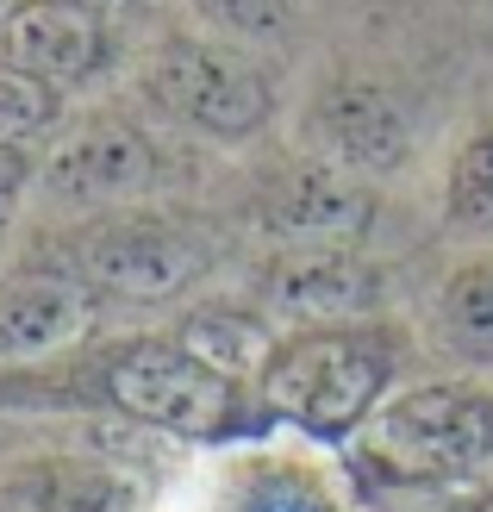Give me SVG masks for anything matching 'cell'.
I'll use <instances>...</instances> for the list:
<instances>
[{"mask_svg":"<svg viewBox=\"0 0 493 512\" xmlns=\"http://www.w3.org/2000/svg\"><path fill=\"white\" fill-rule=\"evenodd\" d=\"M100 400L119 406L125 419L188 438V444H225V438H250V431L275 425L263 413V400L244 394L238 375L200 363L181 338L113 344L100 356Z\"/></svg>","mask_w":493,"mask_h":512,"instance_id":"obj_1","label":"cell"},{"mask_svg":"<svg viewBox=\"0 0 493 512\" xmlns=\"http://www.w3.org/2000/svg\"><path fill=\"white\" fill-rule=\"evenodd\" d=\"M394 375V344L369 325H300L281 338L256 375V400L269 419L300 425L306 438H350L375 419L381 388Z\"/></svg>","mask_w":493,"mask_h":512,"instance_id":"obj_2","label":"cell"},{"mask_svg":"<svg viewBox=\"0 0 493 512\" xmlns=\"http://www.w3.org/2000/svg\"><path fill=\"white\" fill-rule=\"evenodd\" d=\"M369 469L387 481H456L493 456V400L469 388H406L387 406H375L369 438H362Z\"/></svg>","mask_w":493,"mask_h":512,"instance_id":"obj_3","label":"cell"},{"mask_svg":"<svg viewBox=\"0 0 493 512\" xmlns=\"http://www.w3.org/2000/svg\"><path fill=\"white\" fill-rule=\"evenodd\" d=\"M144 94L157 107L188 125L200 138L238 144L250 132H263L275 113V82L256 63H244L238 50H225L213 38H169L150 50L144 63Z\"/></svg>","mask_w":493,"mask_h":512,"instance_id":"obj_4","label":"cell"},{"mask_svg":"<svg viewBox=\"0 0 493 512\" xmlns=\"http://www.w3.org/2000/svg\"><path fill=\"white\" fill-rule=\"evenodd\" d=\"M75 275L113 300H175L206 275V244L163 219H119L75 244Z\"/></svg>","mask_w":493,"mask_h":512,"instance_id":"obj_5","label":"cell"},{"mask_svg":"<svg viewBox=\"0 0 493 512\" xmlns=\"http://www.w3.org/2000/svg\"><path fill=\"white\" fill-rule=\"evenodd\" d=\"M263 300L294 325H356L381 306V275L350 244H294L263 269Z\"/></svg>","mask_w":493,"mask_h":512,"instance_id":"obj_6","label":"cell"},{"mask_svg":"<svg viewBox=\"0 0 493 512\" xmlns=\"http://www.w3.org/2000/svg\"><path fill=\"white\" fill-rule=\"evenodd\" d=\"M150 182H157V150L138 125H125L113 113L82 119L69 138H57L44 163V188L69 207H107V200L144 194Z\"/></svg>","mask_w":493,"mask_h":512,"instance_id":"obj_7","label":"cell"},{"mask_svg":"<svg viewBox=\"0 0 493 512\" xmlns=\"http://www.w3.org/2000/svg\"><path fill=\"white\" fill-rule=\"evenodd\" d=\"M313 144L319 157L350 175H394L412 157V125L400 100L375 82H331L313 100Z\"/></svg>","mask_w":493,"mask_h":512,"instance_id":"obj_8","label":"cell"},{"mask_svg":"<svg viewBox=\"0 0 493 512\" xmlns=\"http://www.w3.org/2000/svg\"><path fill=\"white\" fill-rule=\"evenodd\" d=\"M0 57L57 88H75L107 63V25L82 0H13L0 13Z\"/></svg>","mask_w":493,"mask_h":512,"instance_id":"obj_9","label":"cell"},{"mask_svg":"<svg viewBox=\"0 0 493 512\" xmlns=\"http://www.w3.org/2000/svg\"><path fill=\"white\" fill-rule=\"evenodd\" d=\"M375 219V194L337 163L288 169L263 200V225L288 244H356Z\"/></svg>","mask_w":493,"mask_h":512,"instance_id":"obj_10","label":"cell"},{"mask_svg":"<svg viewBox=\"0 0 493 512\" xmlns=\"http://www.w3.org/2000/svg\"><path fill=\"white\" fill-rule=\"evenodd\" d=\"M100 294L82 275H19L0 288V356H50L88 338Z\"/></svg>","mask_w":493,"mask_h":512,"instance_id":"obj_11","label":"cell"},{"mask_svg":"<svg viewBox=\"0 0 493 512\" xmlns=\"http://www.w3.org/2000/svg\"><path fill=\"white\" fill-rule=\"evenodd\" d=\"M0 500L13 512H132L138 481L94 456H32L0 475Z\"/></svg>","mask_w":493,"mask_h":512,"instance_id":"obj_12","label":"cell"},{"mask_svg":"<svg viewBox=\"0 0 493 512\" xmlns=\"http://www.w3.org/2000/svg\"><path fill=\"white\" fill-rule=\"evenodd\" d=\"M431 325L450 356L493 369V263H462L444 288H437Z\"/></svg>","mask_w":493,"mask_h":512,"instance_id":"obj_13","label":"cell"},{"mask_svg":"<svg viewBox=\"0 0 493 512\" xmlns=\"http://www.w3.org/2000/svg\"><path fill=\"white\" fill-rule=\"evenodd\" d=\"M181 344H188L200 363H213L225 375H263V363L275 356V344L263 338V325H256L250 313H238V306H206V313H188L175 331Z\"/></svg>","mask_w":493,"mask_h":512,"instance_id":"obj_14","label":"cell"},{"mask_svg":"<svg viewBox=\"0 0 493 512\" xmlns=\"http://www.w3.org/2000/svg\"><path fill=\"white\" fill-rule=\"evenodd\" d=\"M444 225L462 238H493V125L462 138L444 175Z\"/></svg>","mask_w":493,"mask_h":512,"instance_id":"obj_15","label":"cell"},{"mask_svg":"<svg viewBox=\"0 0 493 512\" xmlns=\"http://www.w3.org/2000/svg\"><path fill=\"white\" fill-rule=\"evenodd\" d=\"M219 512H337V506H331V494L313 475H300L288 463H263V469L231 481Z\"/></svg>","mask_w":493,"mask_h":512,"instance_id":"obj_16","label":"cell"},{"mask_svg":"<svg viewBox=\"0 0 493 512\" xmlns=\"http://www.w3.org/2000/svg\"><path fill=\"white\" fill-rule=\"evenodd\" d=\"M57 119H63V88L0 57V138L32 144L44 132H57Z\"/></svg>","mask_w":493,"mask_h":512,"instance_id":"obj_17","label":"cell"},{"mask_svg":"<svg viewBox=\"0 0 493 512\" xmlns=\"http://www.w3.org/2000/svg\"><path fill=\"white\" fill-rule=\"evenodd\" d=\"M188 13L231 44H275L294 25V0H188Z\"/></svg>","mask_w":493,"mask_h":512,"instance_id":"obj_18","label":"cell"},{"mask_svg":"<svg viewBox=\"0 0 493 512\" xmlns=\"http://www.w3.org/2000/svg\"><path fill=\"white\" fill-rule=\"evenodd\" d=\"M32 182H38V157H32V144L0 138V213H13Z\"/></svg>","mask_w":493,"mask_h":512,"instance_id":"obj_19","label":"cell"},{"mask_svg":"<svg viewBox=\"0 0 493 512\" xmlns=\"http://www.w3.org/2000/svg\"><path fill=\"white\" fill-rule=\"evenodd\" d=\"M469 512H493V494H481V500H475V506H469Z\"/></svg>","mask_w":493,"mask_h":512,"instance_id":"obj_20","label":"cell"},{"mask_svg":"<svg viewBox=\"0 0 493 512\" xmlns=\"http://www.w3.org/2000/svg\"><path fill=\"white\" fill-rule=\"evenodd\" d=\"M0 7H7V0H0Z\"/></svg>","mask_w":493,"mask_h":512,"instance_id":"obj_21","label":"cell"}]
</instances>
